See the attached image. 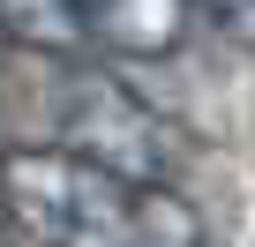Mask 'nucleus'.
<instances>
[{"label": "nucleus", "instance_id": "423d86ee", "mask_svg": "<svg viewBox=\"0 0 255 247\" xmlns=\"http://www.w3.org/2000/svg\"><path fill=\"white\" fill-rule=\"evenodd\" d=\"M195 23H210L218 38L255 53V0H195Z\"/></svg>", "mask_w": 255, "mask_h": 247}, {"label": "nucleus", "instance_id": "7ed1b4c3", "mask_svg": "<svg viewBox=\"0 0 255 247\" xmlns=\"http://www.w3.org/2000/svg\"><path fill=\"white\" fill-rule=\"evenodd\" d=\"M195 30V0H83V38L120 60H165Z\"/></svg>", "mask_w": 255, "mask_h": 247}, {"label": "nucleus", "instance_id": "6e6552de", "mask_svg": "<svg viewBox=\"0 0 255 247\" xmlns=\"http://www.w3.org/2000/svg\"><path fill=\"white\" fill-rule=\"evenodd\" d=\"M0 60H8V38H0Z\"/></svg>", "mask_w": 255, "mask_h": 247}, {"label": "nucleus", "instance_id": "f257e3e1", "mask_svg": "<svg viewBox=\"0 0 255 247\" xmlns=\"http://www.w3.org/2000/svg\"><path fill=\"white\" fill-rule=\"evenodd\" d=\"M135 195L53 143L0 150V225L30 247H135Z\"/></svg>", "mask_w": 255, "mask_h": 247}, {"label": "nucleus", "instance_id": "f03ea898", "mask_svg": "<svg viewBox=\"0 0 255 247\" xmlns=\"http://www.w3.org/2000/svg\"><path fill=\"white\" fill-rule=\"evenodd\" d=\"M53 150L98 165L120 187H173L188 165V135L113 75H75L53 112Z\"/></svg>", "mask_w": 255, "mask_h": 247}, {"label": "nucleus", "instance_id": "39448f33", "mask_svg": "<svg viewBox=\"0 0 255 247\" xmlns=\"http://www.w3.org/2000/svg\"><path fill=\"white\" fill-rule=\"evenodd\" d=\"M135 247H210V232L180 187H143L135 195Z\"/></svg>", "mask_w": 255, "mask_h": 247}, {"label": "nucleus", "instance_id": "20e7f679", "mask_svg": "<svg viewBox=\"0 0 255 247\" xmlns=\"http://www.w3.org/2000/svg\"><path fill=\"white\" fill-rule=\"evenodd\" d=\"M0 38L8 53H45V60H75L83 38V0H0Z\"/></svg>", "mask_w": 255, "mask_h": 247}, {"label": "nucleus", "instance_id": "0eeeda50", "mask_svg": "<svg viewBox=\"0 0 255 247\" xmlns=\"http://www.w3.org/2000/svg\"><path fill=\"white\" fill-rule=\"evenodd\" d=\"M0 247H15V232H8V225H0Z\"/></svg>", "mask_w": 255, "mask_h": 247}]
</instances>
